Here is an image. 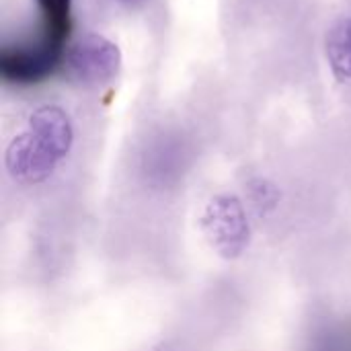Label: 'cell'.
Masks as SVG:
<instances>
[{
	"mask_svg": "<svg viewBox=\"0 0 351 351\" xmlns=\"http://www.w3.org/2000/svg\"><path fill=\"white\" fill-rule=\"evenodd\" d=\"M123 2H136V0H123Z\"/></svg>",
	"mask_w": 351,
	"mask_h": 351,
	"instance_id": "277c9868",
	"label": "cell"
},
{
	"mask_svg": "<svg viewBox=\"0 0 351 351\" xmlns=\"http://www.w3.org/2000/svg\"><path fill=\"white\" fill-rule=\"evenodd\" d=\"M66 64L76 80L84 84H105L117 76L121 53L107 37L86 33L68 49Z\"/></svg>",
	"mask_w": 351,
	"mask_h": 351,
	"instance_id": "7a4b0ae2",
	"label": "cell"
},
{
	"mask_svg": "<svg viewBox=\"0 0 351 351\" xmlns=\"http://www.w3.org/2000/svg\"><path fill=\"white\" fill-rule=\"evenodd\" d=\"M329 64L337 78L351 80V19L341 21L327 39Z\"/></svg>",
	"mask_w": 351,
	"mask_h": 351,
	"instance_id": "3957f363",
	"label": "cell"
},
{
	"mask_svg": "<svg viewBox=\"0 0 351 351\" xmlns=\"http://www.w3.org/2000/svg\"><path fill=\"white\" fill-rule=\"evenodd\" d=\"M72 144V125L68 115L53 105L37 109L31 117L29 132L12 140L6 162L19 179H43L56 162L66 156Z\"/></svg>",
	"mask_w": 351,
	"mask_h": 351,
	"instance_id": "6da1fadb",
	"label": "cell"
}]
</instances>
